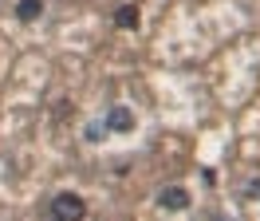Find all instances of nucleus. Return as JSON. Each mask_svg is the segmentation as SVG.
Returning <instances> with one entry per match:
<instances>
[{"instance_id":"obj_1","label":"nucleus","mask_w":260,"mask_h":221,"mask_svg":"<svg viewBox=\"0 0 260 221\" xmlns=\"http://www.w3.org/2000/svg\"><path fill=\"white\" fill-rule=\"evenodd\" d=\"M48 213H51V221H87V202H83L79 194H55L51 198V205H48Z\"/></svg>"},{"instance_id":"obj_2","label":"nucleus","mask_w":260,"mask_h":221,"mask_svg":"<svg viewBox=\"0 0 260 221\" xmlns=\"http://www.w3.org/2000/svg\"><path fill=\"white\" fill-rule=\"evenodd\" d=\"M103 126L114 130V134H130V130H134V110L130 107H111L107 119H103Z\"/></svg>"},{"instance_id":"obj_3","label":"nucleus","mask_w":260,"mask_h":221,"mask_svg":"<svg viewBox=\"0 0 260 221\" xmlns=\"http://www.w3.org/2000/svg\"><path fill=\"white\" fill-rule=\"evenodd\" d=\"M158 205H162V209H185V205H189V189L166 186L162 194H158Z\"/></svg>"},{"instance_id":"obj_4","label":"nucleus","mask_w":260,"mask_h":221,"mask_svg":"<svg viewBox=\"0 0 260 221\" xmlns=\"http://www.w3.org/2000/svg\"><path fill=\"white\" fill-rule=\"evenodd\" d=\"M44 16V0H16V20L20 24H32Z\"/></svg>"},{"instance_id":"obj_5","label":"nucleus","mask_w":260,"mask_h":221,"mask_svg":"<svg viewBox=\"0 0 260 221\" xmlns=\"http://www.w3.org/2000/svg\"><path fill=\"white\" fill-rule=\"evenodd\" d=\"M138 20H142L138 4H118V8H114V24H118V28H138Z\"/></svg>"},{"instance_id":"obj_6","label":"nucleus","mask_w":260,"mask_h":221,"mask_svg":"<svg viewBox=\"0 0 260 221\" xmlns=\"http://www.w3.org/2000/svg\"><path fill=\"white\" fill-rule=\"evenodd\" d=\"M83 139H87V142H103V139H107V126H103V123H91L87 130H83Z\"/></svg>"},{"instance_id":"obj_7","label":"nucleus","mask_w":260,"mask_h":221,"mask_svg":"<svg viewBox=\"0 0 260 221\" xmlns=\"http://www.w3.org/2000/svg\"><path fill=\"white\" fill-rule=\"evenodd\" d=\"M244 198H260V178H248V182H244Z\"/></svg>"}]
</instances>
